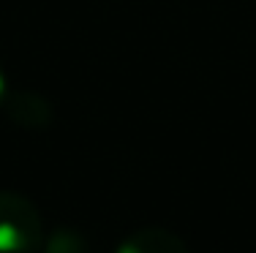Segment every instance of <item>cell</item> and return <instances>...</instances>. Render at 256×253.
<instances>
[{
  "mask_svg": "<svg viewBox=\"0 0 256 253\" xmlns=\"http://www.w3.org/2000/svg\"><path fill=\"white\" fill-rule=\"evenodd\" d=\"M6 74H3V68H0V104H3V98H6Z\"/></svg>",
  "mask_w": 256,
  "mask_h": 253,
  "instance_id": "4",
  "label": "cell"
},
{
  "mask_svg": "<svg viewBox=\"0 0 256 253\" xmlns=\"http://www.w3.org/2000/svg\"><path fill=\"white\" fill-rule=\"evenodd\" d=\"M41 243L36 207L20 194L0 191V253H30Z\"/></svg>",
  "mask_w": 256,
  "mask_h": 253,
  "instance_id": "1",
  "label": "cell"
},
{
  "mask_svg": "<svg viewBox=\"0 0 256 253\" xmlns=\"http://www.w3.org/2000/svg\"><path fill=\"white\" fill-rule=\"evenodd\" d=\"M120 253H182V245L174 234L150 229V232H139L131 240H126Z\"/></svg>",
  "mask_w": 256,
  "mask_h": 253,
  "instance_id": "3",
  "label": "cell"
},
{
  "mask_svg": "<svg viewBox=\"0 0 256 253\" xmlns=\"http://www.w3.org/2000/svg\"><path fill=\"white\" fill-rule=\"evenodd\" d=\"M3 106L8 112V117L16 125L30 131L46 128L52 123V106L44 95L30 93V90H20V93H8V98H3Z\"/></svg>",
  "mask_w": 256,
  "mask_h": 253,
  "instance_id": "2",
  "label": "cell"
}]
</instances>
